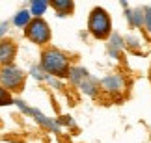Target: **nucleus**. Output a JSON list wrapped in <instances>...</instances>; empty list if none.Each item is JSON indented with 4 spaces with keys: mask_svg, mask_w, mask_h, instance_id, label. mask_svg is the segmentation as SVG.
Here are the masks:
<instances>
[{
    "mask_svg": "<svg viewBox=\"0 0 151 143\" xmlns=\"http://www.w3.org/2000/svg\"><path fill=\"white\" fill-rule=\"evenodd\" d=\"M39 67L47 76H52L56 80H65L69 76L71 69V60L63 50L56 47H45L39 56Z\"/></svg>",
    "mask_w": 151,
    "mask_h": 143,
    "instance_id": "1",
    "label": "nucleus"
},
{
    "mask_svg": "<svg viewBox=\"0 0 151 143\" xmlns=\"http://www.w3.org/2000/svg\"><path fill=\"white\" fill-rule=\"evenodd\" d=\"M88 32L93 36L95 39H108L110 33H112V17L104 8H93L90 11L88 17Z\"/></svg>",
    "mask_w": 151,
    "mask_h": 143,
    "instance_id": "2",
    "label": "nucleus"
},
{
    "mask_svg": "<svg viewBox=\"0 0 151 143\" xmlns=\"http://www.w3.org/2000/svg\"><path fill=\"white\" fill-rule=\"evenodd\" d=\"M69 82H71L77 89H80L84 95L95 99L99 95V80L93 78L88 73V69H84L82 65H71L69 69Z\"/></svg>",
    "mask_w": 151,
    "mask_h": 143,
    "instance_id": "3",
    "label": "nucleus"
},
{
    "mask_svg": "<svg viewBox=\"0 0 151 143\" xmlns=\"http://www.w3.org/2000/svg\"><path fill=\"white\" fill-rule=\"evenodd\" d=\"M26 76H28V74L22 71L21 67H17L15 63L0 67V85H2L9 95L21 93V91L24 89Z\"/></svg>",
    "mask_w": 151,
    "mask_h": 143,
    "instance_id": "4",
    "label": "nucleus"
},
{
    "mask_svg": "<svg viewBox=\"0 0 151 143\" xmlns=\"http://www.w3.org/2000/svg\"><path fill=\"white\" fill-rule=\"evenodd\" d=\"M22 32H24V37L28 41L37 45V47H47L52 39L50 24L45 19H32Z\"/></svg>",
    "mask_w": 151,
    "mask_h": 143,
    "instance_id": "5",
    "label": "nucleus"
},
{
    "mask_svg": "<svg viewBox=\"0 0 151 143\" xmlns=\"http://www.w3.org/2000/svg\"><path fill=\"white\" fill-rule=\"evenodd\" d=\"M13 104L19 108L22 113H26V115L34 117V119H36V123H37V125H41L43 128H47V130H50V132H54V134H60V132H62L60 125H58L54 119H49L47 115H43V113L39 112V110H36V108H30L24 100H21V99H13Z\"/></svg>",
    "mask_w": 151,
    "mask_h": 143,
    "instance_id": "6",
    "label": "nucleus"
},
{
    "mask_svg": "<svg viewBox=\"0 0 151 143\" xmlns=\"http://www.w3.org/2000/svg\"><path fill=\"white\" fill-rule=\"evenodd\" d=\"M99 88L104 91V93H110V95H118L125 89V78L123 74L119 73H112V74H106L104 78L99 80Z\"/></svg>",
    "mask_w": 151,
    "mask_h": 143,
    "instance_id": "7",
    "label": "nucleus"
},
{
    "mask_svg": "<svg viewBox=\"0 0 151 143\" xmlns=\"http://www.w3.org/2000/svg\"><path fill=\"white\" fill-rule=\"evenodd\" d=\"M17 50H19V47L11 37L0 39V67L13 63L17 58Z\"/></svg>",
    "mask_w": 151,
    "mask_h": 143,
    "instance_id": "8",
    "label": "nucleus"
},
{
    "mask_svg": "<svg viewBox=\"0 0 151 143\" xmlns=\"http://www.w3.org/2000/svg\"><path fill=\"white\" fill-rule=\"evenodd\" d=\"M49 8L54 9L58 17H67L75 11V2L73 0H50Z\"/></svg>",
    "mask_w": 151,
    "mask_h": 143,
    "instance_id": "9",
    "label": "nucleus"
},
{
    "mask_svg": "<svg viewBox=\"0 0 151 143\" xmlns=\"http://www.w3.org/2000/svg\"><path fill=\"white\" fill-rule=\"evenodd\" d=\"M123 48H125V45H123V37H121L118 32L110 33V37H108V54L112 56L114 60H118Z\"/></svg>",
    "mask_w": 151,
    "mask_h": 143,
    "instance_id": "10",
    "label": "nucleus"
},
{
    "mask_svg": "<svg viewBox=\"0 0 151 143\" xmlns=\"http://www.w3.org/2000/svg\"><path fill=\"white\" fill-rule=\"evenodd\" d=\"M125 17L131 28H144V8H134V9L127 8Z\"/></svg>",
    "mask_w": 151,
    "mask_h": 143,
    "instance_id": "11",
    "label": "nucleus"
},
{
    "mask_svg": "<svg viewBox=\"0 0 151 143\" xmlns=\"http://www.w3.org/2000/svg\"><path fill=\"white\" fill-rule=\"evenodd\" d=\"M47 8H49L47 0H32V2H30V9H28V11H30L32 19H43Z\"/></svg>",
    "mask_w": 151,
    "mask_h": 143,
    "instance_id": "12",
    "label": "nucleus"
},
{
    "mask_svg": "<svg viewBox=\"0 0 151 143\" xmlns=\"http://www.w3.org/2000/svg\"><path fill=\"white\" fill-rule=\"evenodd\" d=\"M30 21H32V15H30V11H28V9H19L13 15V24L17 28H22V30L28 26V22H30Z\"/></svg>",
    "mask_w": 151,
    "mask_h": 143,
    "instance_id": "13",
    "label": "nucleus"
},
{
    "mask_svg": "<svg viewBox=\"0 0 151 143\" xmlns=\"http://www.w3.org/2000/svg\"><path fill=\"white\" fill-rule=\"evenodd\" d=\"M123 45H125V48L132 50L134 54H142V50H140V41H138V37H134V36H127V37L123 39Z\"/></svg>",
    "mask_w": 151,
    "mask_h": 143,
    "instance_id": "14",
    "label": "nucleus"
},
{
    "mask_svg": "<svg viewBox=\"0 0 151 143\" xmlns=\"http://www.w3.org/2000/svg\"><path fill=\"white\" fill-rule=\"evenodd\" d=\"M13 104V95H9L2 85H0V106H11Z\"/></svg>",
    "mask_w": 151,
    "mask_h": 143,
    "instance_id": "15",
    "label": "nucleus"
},
{
    "mask_svg": "<svg viewBox=\"0 0 151 143\" xmlns=\"http://www.w3.org/2000/svg\"><path fill=\"white\" fill-rule=\"evenodd\" d=\"M30 74L36 80H41V82H45V80H47V74L43 73V69L39 65H32V69H30Z\"/></svg>",
    "mask_w": 151,
    "mask_h": 143,
    "instance_id": "16",
    "label": "nucleus"
},
{
    "mask_svg": "<svg viewBox=\"0 0 151 143\" xmlns=\"http://www.w3.org/2000/svg\"><path fill=\"white\" fill-rule=\"evenodd\" d=\"M144 26H146V30L151 33V6L144 8Z\"/></svg>",
    "mask_w": 151,
    "mask_h": 143,
    "instance_id": "17",
    "label": "nucleus"
},
{
    "mask_svg": "<svg viewBox=\"0 0 151 143\" xmlns=\"http://www.w3.org/2000/svg\"><path fill=\"white\" fill-rule=\"evenodd\" d=\"M56 123L60 125V128L65 125V127H71V128H77V125H75V121H73V117L71 115H63V117H60V119H56Z\"/></svg>",
    "mask_w": 151,
    "mask_h": 143,
    "instance_id": "18",
    "label": "nucleus"
},
{
    "mask_svg": "<svg viewBox=\"0 0 151 143\" xmlns=\"http://www.w3.org/2000/svg\"><path fill=\"white\" fill-rule=\"evenodd\" d=\"M9 28V22H0V39L6 37V32H8Z\"/></svg>",
    "mask_w": 151,
    "mask_h": 143,
    "instance_id": "19",
    "label": "nucleus"
},
{
    "mask_svg": "<svg viewBox=\"0 0 151 143\" xmlns=\"http://www.w3.org/2000/svg\"><path fill=\"white\" fill-rule=\"evenodd\" d=\"M0 128H2V119H0Z\"/></svg>",
    "mask_w": 151,
    "mask_h": 143,
    "instance_id": "20",
    "label": "nucleus"
}]
</instances>
